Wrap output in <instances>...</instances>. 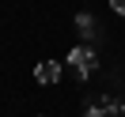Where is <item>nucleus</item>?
Listing matches in <instances>:
<instances>
[{
	"label": "nucleus",
	"mask_w": 125,
	"mask_h": 117,
	"mask_svg": "<svg viewBox=\"0 0 125 117\" xmlns=\"http://www.w3.org/2000/svg\"><path fill=\"white\" fill-rule=\"evenodd\" d=\"M76 27H80V34H83V38L87 42H95V38H99V23H95V15H91V11H80V15H76Z\"/></svg>",
	"instance_id": "nucleus-3"
},
{
	"label": "nucleus",
	"mask_w": 125,
	"mask_h": 117,
	"mask_svg": "<svg viewBox=\"0 0 125 117\" xmlns=\"http://www.w3.org/2000/svg\"><path fill=\"white\" fill-rule=\"evenodd\" d=\"M68 68H72V79H76V83H83V79L91 76L95 68H99L95 49H91V45H76V49L68 53Z\"/></svg>",
	"instance_id": "nucleus-1"
},
{
	"label": "nucleus",
	"mask_w": 125,
	"mask_h": 117,
	"mask_svg": "<svg viewBox=\"0 0 125 117\" xmlns=\"http://www.w3.org/2000/svg\"><path fill=\"white\" fill-rule=\"evenodd\" d=\"M34 79H38V83H57V79H61V64L57 61H42L38 68H34Z\"/></svg>",
	"instance_id": "nucleus-2"
},
{
	"label": "nucleus",
	"mask_w": 125,
	"mask_h": 117,
	"mask_svg": "<svg viewBox=\"0 0 125 117\" xmlns=\"http://www.w3.org/2000/svg\"><path fill=\"white\" fill-rule=\"evenodd\" d=\"M110 8H114L117 15H125V0H110Z\"/></svg>",
	"instance_id": "nucleus-4"
},
{
	"label": "nucleus",
	"mask_w": 125,
	"mask_h": 117,
	"mask_svg": "<svg viewBox=\"0 0 125 117\" xmlns=\"http://www.w3.org/2000/svg\"><path fill=\"white\" fill-rule=\"evenodd\" d=\"M117 117H125V102H121V109H117Z\"/></svg>",
	"instance_id": "nucleus-5"
}]
</instances>
